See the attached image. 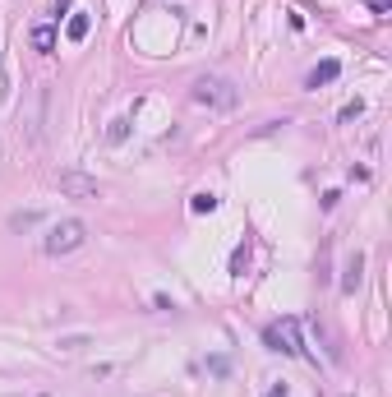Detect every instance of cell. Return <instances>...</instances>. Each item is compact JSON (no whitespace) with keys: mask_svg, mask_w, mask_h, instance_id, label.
<instances>
[{"mask_svg":"<svg viewBox=\"0 0 392 397\" xmlns=\"http://www.w3.org/2000/svg\"><path fill=\"white\" fill-rule=\"evenodd\" d=\"M125 134H129V120H125V115H115L111 129H106V139H111V143H125Z\"/></svg>","mask_w":392,"mask_h":397,"instance_id":"10","label":"cell"},{"mask_svg":"<svg viewBox=\"0 0 392 397\" xmlns=\"http://www.w3.org/2000/svg\"><path fill=\"white\" fill-rule=\"evenodd\" d=\"M65 351H79V346H88V337H60Z\"/></svg>","mask_w":392,"mask_h":397,"instance_id":"15","label":"cell"},{"mask_svg":"<svg viewBox=\"0 0 392 397\" xmlns=\"http://www.w3.org/2000/svg\"><path fill=\"white\" fill-rule=\"evenodd\" d=\"M28 42H33V51L51 56V51H56V28H51V24H38L33 33H28Z\"/></svg>","mask_w":392,"mask_h":397,"instance_id":"6","label":"cell"},{"mask_svg":"<svg viewBox=\"0 0 392 397\" xmlns=\"http://www.w3.org/2000/svg\"><path fill=\"white\" fill-rule=\"evenodd\" d=\"M56 190H60L65 199H79V204H97L101 199V185L92 176H83V171H60V176H56Z\"/></svg>","mask_w":392,"mask_h":397,"instance_id":"3","label":"cell"},{"mask_svg":"<svg viewBox=\"0 0 392 397\" xmlns=\"http://www.w3.org/2000/svg\"><path fill=\"white\" fill-rule=\"evenodd\" d=\"M245 264H250V245H236L231 250V273H245Z\"/></svg>","mask_w":392,"mask_h":397,"instance_id":"12","label":"cell"},{"mask_svg":"<svg viewBox=\"0 0 392 397\" xmlns=\"http://www.w3.org/2000/svg\"><path fill=\"white\" fill-rule=\"evenodd\" d=\"M194 106H203V111H236V102H240V92H236V83L222 74H199L190 88Z\"/></svg>","mask_w":392,"mask_h":397,"instance_id":"1","label":"cell"},{"mask_svg":"<svg viewBox=\"0 0 392 397\" xmlns=\"http://www.w3.org/2000/svg\"><path fill=\"white\" fill-rule=\"evenodd\" d=\"M33 227H42L38 208H28V213H10V231H33Z\"/></svg>","mask_w":392,"mask_h":397,"instance_id":"9","label":"cell"},{"mask_svg":"<svg viewBox=\"0 0 392 397\" xmlns=\"http://www.w3.org/2000/svg\"><path fill=\"white\" fill-rule=\"evenodd\" d=\"M263 342H268V351L304 356V346H300V319H281V323H272V328H263Z\"/></svg>","mask_w":392,"mask_h":397,"instance_id":"4","label":"cell"},{"mask_svg":"<svg viewBox=\"0 0 392 397\" xmlns=\"http://www.w3.org/2000/svg\"><path fill=\"white\" fill-rule=\"evenodd\" d=\"M360 111H365V102L355 97V102H346V106H342V120H355V115H360Z\"/></svg>","mask_w":392,"mask_h":397,"instance_id":"13","label":"cell"},{"mask_svg":"<svg viewBox=\"0 0 392 397\" xmlns=\"http://www.w3.org/2000/svg\"><path fill=\"white\" fill-rule=\"evenodd\" d=\"M268 397H291V388H286V384H272V388H268Z\"/></svg>","mask_w":392,"mask_h":397,"instance_id":"16","label":"cell"},{"mask_svg":"<svg viewBox=\"0 0 392 397\" xmlns=\"http://www.w3.org/2000/svg\"><path fill=\"white\" fill-rule=\"evenodd\" d=\"M152 305H157V309H176V300H171L166 291H157V295H152Z\"/></svg>","mask_w":392,"mask_h":397,"instance_id":"14","label":"cell"},{"mask_svg":"<svg viewBox=\"0 0 392 397\" xmlns=\"http://www.w3.org/2000/svg\"><path fill=\"white\" fill-rule=\"evenodd\" d=\"M83 241H88V222L65 218V222H56V227L47 231L42 250H47L51 259H65V254H74V250H83Z\"/></svg>","mask_w":392,"mask_h":397,"instance_id":"2","label":"cell"},{"mask_svg":"<svg viewBox=\"0 0 392 397\" xmlns=\"http://www.w3.org/2000/svg\"><path fill=\"white\" fill-rule=\"evenodd\" d=\"M70 5H74V0H56V14H70Z\"/></svg>","mask_w":392,"mask_h":397,"instance_id":"17","label":"cell"},{"mask_svg":"<svg viewBox=\"0 0 392 397\" xmlns=\"http://www.w3.org/2000/svg\"><path fill=\"white\" fill-rule=\"evenodd\" d=\"M342 74V60H318L309 74H304V88H323V83H332V79Z\"/></svg>","mask_w":392,"mask_h":397,"instance_id":"5","label":"cell"},{"mask_svg":"<svg viewBox=\"0 0 392 397\" xmlns=\"http://www.w3.org/2000/svg\"><path fill=\"white\" fill-rule=\"evenodd\" d=\"M88 28H92V14L74 10V14H70V24H65V38H70V42H83V38H88Z\"/></svg>","mask_w":392,"mask_h":397,"instance_id":"7","label":"cell"},{"mask_svg":"<svg viewBox=\"0 0 392 397\" xmlns=\"http://www.w3.org/2000/svg\"><path fill=\"white\" fill-rule=\"evenodd\" d=\"M217 208V194H194L190 199V213H213Z\"/></svg>","mask_w":392,"mask_h":397,"instance_id":"11","label":"cell"},{"mask_svg":"<svg viewBox=\"0 0 392 397\" xmlns=\"http://www.w3.org/2000/svg\"><path fill=\"white\" fill-rule=\"evenodd\" d=\"M360 277H365V254H351V264H346V277H342V291L351 295L355 286H360Z\"/></svg>","mask_w":392,"mask_h":397,"instance_id":"8","label":"cell"}]
</instances>
